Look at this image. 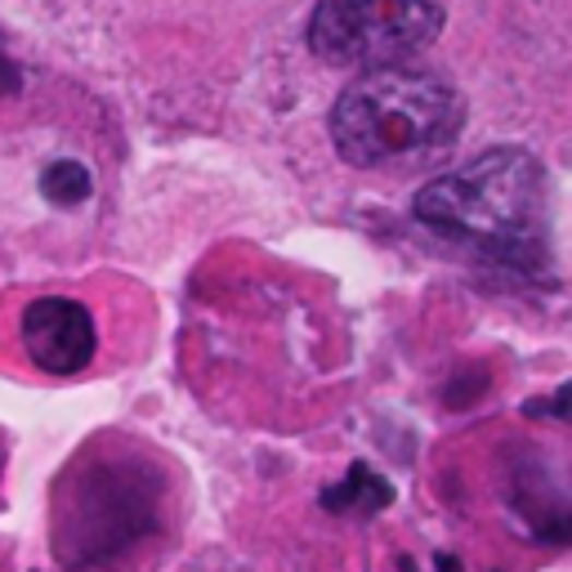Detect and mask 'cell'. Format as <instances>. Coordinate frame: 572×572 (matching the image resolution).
<instances>
[{
	"mask_svg": "<svg viewBox=\"0 0 572 572\" xmlns=\"http://www.w3.org/2000/svg\"><path fill=\"white\" fill-rule=\"evenodd\" d=\"M19 341L27 349V358L45 371V376H76L94 362L99 349V331L94 318L81 300L72 296H40L23 309L19 322Z\"/></svg>",
	"mask_w": 572,
	"mask_h": 572,
	"instance_id": "5",
	"label": "cell"
},
{
	"mask_svg": "<svg viewBox=\"0 0 572 572\" xmlns=\"http://www.w3.org/2000/svg\"><path fill=\"white\" fill-rule=\"evenodd\" d=\"M40 193L50 198L55 206H81L90 193H94V179H90V170L81 166V162H50L40 170Z\"/></svg>",
	"mask_w": 572,
	"mask_h": 572,
	"instance_id": "6",
	"label": "cell"
},
{
	"mask_svg": "<svg viewBox=\"0 0 572 572\" xmlns=\"http://www.w3.org/2000/svg\"><path fill=\"white\" fill-rule=\"evenodd\" d=\"M439 568H443V572H461V568L452 563V555H443V559H439Z\"/></svg>",
	"mask_w": 572,
	"mask_h": 572,
	"instance_id": "8",
	"label": "cell"
},
{
	"mask_svg": "<svg viewBox=\"0 0 572 572\" xmlns=\"http://www.w3.org/2000/svg\"><path fill=\"white\" fill-rule=\"evenodd\" d=\"M68 528H76V550L81 555H117L134 537L153 528V510L143 484H126L121 469H99L90 492H81V510L72 514ZM72 550V555H76Z\"/></svg>",
	"mask_w": 572,
	"mask_h": 572,
	"instance_id": "4",
	"label": "cell"
},
{
	"mask_svg": "<svg viewBox=\"0 0 572 572\" xmlns=\"http://www.w3.org/2000/svg\"><path fill=\"white\" fill-rule=\"evenodd\" d=\"M416 219L488 260L533 269L546 237V170L523 148H492L425 183Z\"/></svg>",
	"mask_w": 572,
	"mask_h": 572,
	"instance_id": "2",
	"label": "cell"
},
{
	"mask_svg": "<svg viewBox=\"0 0 572 572\" xmlns=\"http://www.w3.org/2000/svg\"><path fill=\"white\" fill-rule=\"evenodd\" d=\"M443 10L434 0H318L309 50L336 68H390L439 40Z\"/></svg>",
	"mask_w": 572,
	"mask_h": 572,
	"instance_id": "3",
	"label": "cell"
},
{
	"mask_svg": "<svg viewBox=\"0 0 572 572\" xmlns=\"http://www.w3.org/2000/svg\"><path fill=\"white\" fill-rule=\"evenodd\" d=\"M0 94H19V72L10 68L5 55H0Z\"/></svg>",
	"mask_w": 572,
	"mask_h": 572,
	"instance_id": "7",
	"label": "cell"
},
{
	"mask_svg": "<svg viewBox=\"0 0 572 572\" xmlns=\"http://www.w3.org/2000/svg\"><path fill=\"white\" fill-rule=\"evenodd\" d=\"M465 104L452 81L390 63L367 68L345 85L331 112V143L358 170H390L412 175L439 166L461 139Z\"/></svg>",
	"mask_w": 572,
	"mask_h": 572,
	"instance_id": "1",
	"label": "cell"
}]
</instances>
